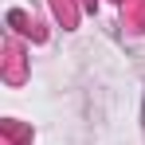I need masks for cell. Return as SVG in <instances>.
Returning <instances> with one entry per match:
<instances>
[{
	"mask_svg": "<svg viewBox=\"0 0 145 145\" xmlns=\"http://www.w3.org/2000/svg\"><path fill=\"white\" fill-rule=\"evenodd\" d=\"M121 12H125V20H129L133 31H145V0H125Z\"/></svg>",
	"mask_w": 145,
	"mask_h": 145,
	"instance_id": "cell-1",
	"label": "cell"
},
{
	"mask_svg": "<svg viewBox=\"0 0 145 145\" xmlns=\"http://www.w3.org/2000/svg\"><path fill=\"white\" fill-rule=\"evenodd\" d=\"M51 4H55V12H59L63 27H74V20H78V8H74V0H51Z\"/></svg>",
	"mask_w": 145,
	"mask_h": 145,
	"instance_id": "cell-2",
	"label": "cell"
}]
</instances>
